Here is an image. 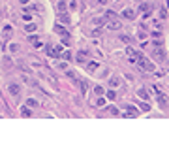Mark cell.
Masks as SVG:
<instances>
[{
    "instance_id": "d590c367",
    "label": "cell",
    "mask_w": 169,
    "mask_h": 147,
    "mask_svg": "<svg viewBox=\"0 0 169 147\" xmlns=\"http://www.w3.org/2000/svg\"><path fill=\"white\" fill-rule=\"evenodd\" d=\"M100 34H102V30H100V28H96V30H94V32H92V36H94V38H98V36H100Z\"/></svg>"
},
{
    "instance_id": "ac0fdd59",
    "label": "cell",
    "mask_w": 169,
    "mask_h": 147,
    "mask_svg": "<svg viewBox=\"0 0 169 147\" xmlns=\"http://www.w3.org/2000/svg\"><path fill=\"white\" fill-rule=\"evenodd\" d=\"M11 32H13V28L9 27V25H8V27H4V30H2V38H9Z\"/></svg>"
},
{
    "instance_id": "6da1fadb",
    "label": "cell",
    "mask_w": 169,
    "mask_h": 147,
    "mask_svg": "<svg viewBox=\"0 0 169 147\" xmlns=\"http://www.w3.org/2000/svg\"><path fill=\"white\" fill-rule=\"evenodd\" d=\"M137 64H139V68L145 70V72H150V74H152V72H156V66L152 64V60H148L145 55H141V57L137 58Z\"/></svg>"
},
{
    "instance_id": "484cf974",
    "label": "cell",
    "mask_w": 169,
    "mask_h": 147,
    "mask_svg": "<svg viewBox=\"0 0 169 147\" xmlns=\"http://www.w3.org/2000/svg\"><path fill=\"white\" fill-rule=\"evenodd\" d=\"M60 57L64 58V60H71V51H62V55Z\"/></svg>"
},
{
    "instance_id": "2e32d148",
    "label": "cell",
    "mask_w": 169,
    "mask_h": 147,
    "mask_svg": "<svg viewBox=\"0 0 169 147\" xmlns=\"http://www.w3.org/2000/svg\"><path fill=\"white\" fill-rule=\"evenodd\" d=\"M28 40H30V44L34 45V47H41V42H40V38H38V36H30Z\"/></svg>"
},
{
    "instance_id": "5bb4252c",
    "label": "cell",
    "mask_w": 169,
    "mask_h": 147,
    "mask_svg": "<svg viewBox=\"0 0 169 147\" xmlns=\"http://www.w3.org/2000/svg\"><path fill=\"white\" fill-rule=\"evenodd\" d=\"M77 83H79V87H81V93L86 94V91H88V87H90L88 81H86V79H81V81H77Z\"/></svg>"
},
{
    "instance_id": "8d00e7d4",
    "label": "cell",
    "mask_w": 169,
    "mask_h": 147,
    "mask_svg": "<svg viewBox=\"0 0 169 147\" xmlns=\"http://www.w3.org/2000/svg\"><path fill=\"white\" fill-rule=\"evenodd\" d=\"M58 68H60V70H68V64L66 62H60V64H58Z\"/></svg>"
},
{
    "instance_id": "4fadbf2b",
    "label": "cell",
    "mask_w": 169,
    "mask_h": 147,
    "mask_svg": "<svg viewBox=\"0 0 169 147\" xmlns=\"http://www.w3.org/2000/svg\"><path fill=\"white\" fill-rule=\"evenodd\" d=\"M66 9H68V4L64 2V0H58V2H57V11H58V13H62V11H66Z\"/></svg>"
},
{
    "instance_id": "5b68a950",
    "label": "cell",
    "mask_w": 169,
    "mask_h": 147,
    "mask_svg": "<svg viewBox=\"0 0 169 147\" xmlns=\"http://www.w3.org/2000/svg\"><path fill=\"white\" fill-rule=\"evenodd\" d=\"M8 91H9L11 96H19V94H21V87H19L17 83H9L8 85Z\"/></svg>"
},
{
    "instance_id": "9c48e42d",
    "label": "cell",
    "mask_w": 169,
    "mask_h": 147,
    "mask_svg": "<svg viewBox=\"0 0 169 147\" xmlns=\"http://www.w3.org/2000/svg\"><path fill=\"white\" fill-rule=\"evenodd\" d=\"M58 21L62 23V25H70L71 19H70V15H68L66 11H62V13H58Z\"/></svg>"
},
{
    "instance_id": "d4e9b609",
    "label": "cell",
    "mask_w": 169,
    "mask_h": 147,
    "mask_svg": "<svg viewBox=\"0 0 169 147\" xmlns=\"http://www.w3.org/2000/svg\"><path fill=\"white\" fill-rule=\"evenodd\" d=\"M19 49H21V45H19V44H9V51H11V53H17Z\"/></svg>"
},
{
    "instance_id": "f1b7e54d",
    "label": "cell",
    "mask_w": 169,
    "mask_h": 147,
    "mask_svg": "<svg viewBox=\"0 0 169 147\" xmlns=\"http://www.w3.org/2000/svg\"><path fill=\"white\" fill-rule=\"evenodd\" d=\"M107 98L109 100H116V93L115 91H107Z\"/></svg>"
},
{
    "instance_id": "9a60e30c",
    "label": "cell",
    "mask_w": 169,
    "mask_h": 147,
    "mask_svg": "<svg viewBox=\"0 0 169 147\" xmlns=\"http://www.w3.org/2000/svg\"><path fill=\"white\" fill-rule=\"evenodd\" d=\"M158 104H160V107H164V109H165V107H167V98H165V94H158Z\"/></svg>"
},
{
    "instance_id": "ffe728a7",
    "label": "cell",
    "mask_w": 169,
    "mask_h": 147,
    "mask_svg": "<svg viewBox=\"0 0 169 147\" xmlns=\"http://www.w3.org/2000/svg\"><path fill=\"white\" fill-rule=\"evenodd\" d=\"M98 66H100V64L92 60V62H88V64H86V70H88V72H96V68H98Z\"/></svg>"
},
{
    "instance_id": "83f0119b",
    "label": "cell",
    "mask_w": 169,
    "mask_h": 147,
    "mask_svg": "<svg viewBox=\"0 0 169 147\" xmlns=\"http://www.w3.org/2000/svg\"><path fill=\"white\" fill-rule=\"evenodd\" d=\"M94 25H105V17H96L94 19Z\"/></svg>"
},
{
    "instance_id": "8992f818",
    "label": "cell",
    "mask_w": 169,
    "mask_h": 147,
    "mask_svg": "<svg viewBox=\"0 0 169 147\" xmlns=\"http://www.w3.org/2000/svg\"><path fill=\"white\" fill-rule=\"evenodd\" d=\"M120 27H122V23L116 21V19H111V21L107 23V28H109V30H120Z\"/></svg>"
},
{
    "instance_id": "277c9868",
    "label": "cell",
    "mask_w": 169,
    "mask_h": 147,
    "mask_svg": "<svg viewBox=\"0 0 169 147\" xmlns=\"http://www.w3.org/2000/svg\"><path fill=\"white\" fill-rule=\"evenodd\" d=\"M152 55H154V58H156V60H160V62H164V60H165V51H164V49H160V47H156L154 51H152Z\"/></svg>"
},
{
    "instance_id": "52a82bcc",
    "label": "cell",
    "mask_w": 169,
    "mask_h": 147,
    "mask_svg": "<svg viewBox=\"0 0 169 147\" xmlns=\"http://www.w3.org/2000/svg\"><path fill=\"white\" fill-rule=\"evenodd\" d=\"M77 62H81V64H84L86 62V58H88V51H79V53H77Z\"/></svg>"
},
{
    "instance_id": "4dcf8cb0",
    "label": "cell",
    "mask_w": 169,
    "mask_h": 147,
    "mask_svg": "<svg viewBox=\"0 0 169 147\" xmlns=\"http://www.w3.org/2000/svg\"><path fill=\"white\" fill-rule=\"evenodd\" d=\"M120 40L124 42V44H128V42H130V36L128 34H120Z\"/></svg>"
},
{
    "instance_id": "d6a6232c",
    "label": "cell",
    "mask_w": 169,
    "mask_h": 147,
    "mask_svg": "<svg viewBox=\"0 0 169 147\" xmlns=\"http://www.w3.org/2000/svg\"><path fill=\"white\" fill-rule=\"evenodd\" d=\"M160 15H162V19H167V9H165V8H162Z\"/></svg>"
},
{
    "instance_id": "f546056e",
    "label": "cell",
    "mask_w": 169,
    "mask_h": 147,
    "mask_svg": "<svg viewBox=\"0 0 169 147\" xmlns=\"http://www.w3.org/2000/svg\"><path fill=\"white\" fill-rule=\"evenodd\" d=\"M103 17H105V19H116V13H115V11H107Z\"/></svg>"
},
{
    "instance_id": "8fae6325",
    "label": "cell",
    "mask_w": 169,
    "mask_h": 147,
    "mask_svg": "<svg viewBox=\"0 0 169 147\" xmlns=\"http://www.w3.org/2000/svg\"><path fill=\"white\" fill-rule=\"evenodd\" d=\"M126 109H128V111L124 113V117H135V115L139 113V111H137V107H134V106H128Z\"/></svg>"
},
{
    "instance_id": "30bf717a",
    "label": "cell",
    "mask_w": 169,
    "mask_h": 147,
    "mask_svg": "<svg viewBox=\"0 0 169 147\" xmlns=\"http://www.w3.org/2000/svg\"><path fill=\"white\" fill-rule=\"evenodd\" d=\"M55 32H58L62 38H68V36H70V34H68V30L62 27V25H55Z\"/></svg>"
},
{
    "instance_id": "f35d334b",
    "label": "cell",
    "mask_w": 169,
    "mask_h": 147,
    "mask_svg": "<svg viewBox=\"0 0 169 147\" xmlns=\"http://www.w3.org/2000/svg\"><path fill=\"white\" fill-rule=\"evenodd\" d=\"M96 2H98L100 6H102V4H107V0H96Z\"/></svg>"
},
{
    "instance_id": "e575fe53",
    "label": "cell",
    "mask_w": 169,
    "mask_h": 147,
    "mask_svg": "<svg viewBox=\"0 0 169 147\" xmlns=\"http://www.w3.org/2000/svg\"><path fill=\"white\" fill-rule=\"evenodd\" d=\"M137 38H139L141 42H145V38H147V34H145V32H139V36H137Z\"/></svg>"
},
{
    "instance_id": "44dd1931",
    "label": "cell",
    "mask_w": 169,
    "mask_h": 147,
    "mask_svg": "<svg viewBox=\"0 0 169 147\" xmlns=\"http://www.w3.org/2000/svg\"><path fill=\"white\" fill-rule=\"evenodd\" d=\"M94 94H98V96H103V94H105V89H103V87H94Z\"/></svg>"
},
{
    "instance_id": "ba28073f",
    "label": "cell",
    "mask_w": 169,
    "mask_h": 147,
    "mask_svg": "<svg viewBox=\"0 0 169 147\" xmlns=\"http://www.w3.org/2000/svg\"><path fill=\"white\" fill-rule=\"evenodd\" d=\"M122 17H124V19H134L135 17V9H132V8L122 9Z\"/></svg>"
},
{
    "instance_id": "1f68e13d",
    "label": "cell",
    "mask_w": 169,
    "mask_h": 147,
    "mask_svg": "<svg viewBox=\"0 0 169 147\" xmlns=\"http://www.w3.org/2000/svg\"><path fill=\"white\" fill-rule=\"evenodd\" d=\"M96 106L103 107V106H105V100H103V98H98V100H96Z\"/></svg>"
},
{
    "instance_id": "7c38bea8",
    "label": "cell",
    "mask_w": 169,
    "mask_h": 147,
    "mask_svg": "<svg viewBox=\"0 0 169 147\" xmlns=\"http://www.w3.org/2000/svg\"><path fill=\"white\" fill-rule=\"evenodd\" d=\"M137 96L141 98V100H148V98H150V96H148V91L145 89V87H141V89L137 91Z\"/></svg>"
},
{
    "instance_id": "3957f363",
    "label": "cell",
    "mask_w": 169,
    "mask_h": 147,
    "mask_svg": "<svg viewBox=\"0 0 169 147\" xmlns=\"http://www.w3.org/2000/svg\"><path fill=\"white\" fill-rule=\"evenodd\" d=\"M49 51H47V55L49 57H55V58H60V55H62V45H55V47H47Z\"/></svg>"
},
{
    "instance_id": "603a6c76",
    "label": "cell",
    "mask_w": 169,
    "mask_h": 147,
    "mask_svg": "<svg viewBox=\"0 0 169 147\" xmlns=\"http://www.w3.org/2000/svg\"><path fill=\"white\" fill-rule=\"evenodd\" d=\"M77 4H79V0H70V4H68V8H70L71 11H75V9H77Z\"/></svg>"
},
{
    "instance_id": "74e56055",
    "label": "cell",
    "mask_w": 169,
    "mask_h": 147,
    "mask_svg": "<svg viewBox=\"0 0 169 147\" xmlns=\"http://www.w3.org/2000/svg\"><path fill=\"white\" fill-rule=\"evenodd\" d=\"M27 104H28V106H38V102H36V100H32V98H30V100H28Z\"/></svg>"
},
{
    "instance_id": "d6986e66",
    "label": "cell",
    "mask_w": 169,
    "mask_h": 147,
    "mask_svg": "<svg viewBox=\"0 0 169 147\" xmlns=\"http://www.w3.org/2000/svg\"><path fill=\"white\" fill-rule=\"evenodd\" d=\"M109 85H111V87H118V85H120V77L113 76L111 79H109Z\"/></svg>"
},
{
    "instance_id": "7402d4cb",
    "label": "cell",
    "mask_w": 169,
    "mask_h": 147,
    "mask_svg": "<svg viewBox=\"0 0 169 147\" xmlns=\"http://www.w3.org/2000/svg\"><path fill=\"white\" fill-rule=\"evenodd\" d=\"M141 11H143V13H145V15H148V13H150V11H152V8H150V6H148V4H141Z\"/></svg>"
},
{
    "instance_id": "4316f807",
    "label": "cell",
    "mask_w": 169,
    "mask_h": 147,
    "mask_svg": "<svg viewBox=\"0 0 169 147\" xmlns=\"http://www.w3.org/2000/svg\"><path fill=\"white\" fill-rule=\"evenodd\" d=\"M107 111L111 113V115H118V107H115V106H109V107H107Z\"/></svg>"
},
{
    "instance_id": "836d02e7",
    "label": "cell",
    "mask_w": 169,
    "mask_h": 147,
    "mask_svg": "<svg viewBox=\"0 0 169 147\" xmlns=\"http://www.w3.org/2000/svg\"><path fill=\"white\" fill-rule=\"evenodd\" d=\"M141 109L143 111H150V106L148 104H141Z\"/></svg>"
},
{
    "instance_id": "cb8c5ba5",
    "label": "cell",
    "mask_w": 169,
    "mask_h": 147,
    "mask_svg": "<svg viewBox=\"0 0 169 147\" xmlns=\"http://www.w3.org/2000/svg\"><path fill=\"white\" fill-rule=\"evenodd\" d=\"M25 30H27V32H34V30H36V23H27Z\"/></svg>"
},
{
    "instance_id": "7a4b0ae2",
    "label": "cell",
    "mask_w": 169,
    "mask_h": 147,
    "mask_svg": "<svg viewBox=\"0 0 169 147\" xmlns=\"http://www.w3.org/2000/svg\"><path fill=\"white\" fill-rule=\"evenodd\" d=\"M126 55H128V58H130V62H137V58L141 57V51L139 49H134V47H128L126 49Z\"/></svg>"
},
{
    "instance_id": "e0dca14e",
    "label": "cell",
    "mask_w": 169,
    "mask_h": 147,
    "mask_svg": "<svg viewBox=\"0 0 169 147\" xmlns=\"http://www.w3.org/2000/svg\"><path fill=\"white\" fill-rule=\"evenodd\" d=\"M32 115V111H30V107H27V106H23L21 107V117H30Z\"/></svg>"
}]
</instances>
